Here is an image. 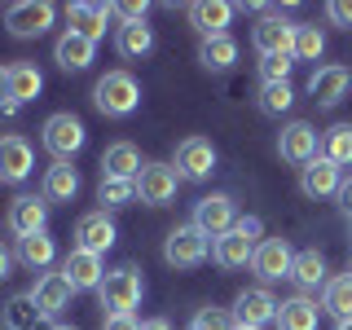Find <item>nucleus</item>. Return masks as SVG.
I'll list each match as a JSON object with an SVG mask.
<instances>
[{"mask_svg": "<svg viewBox=\"0 0 352 330\" xmlns=\"http://www.w3.org/2000/svg\"><path fill=\"white\" fill-rule=\"evenodd\" d=\"M256 247H260V242H251L242 229H229V234H220L212 242V260L220 264V269H242V264H251Z\"/></svg>", "mask_w": 352, "mask_h": 330, "instance_id": "20", "label": "nucleus"}, {"mask_svg": "<svg viewBox=\"0 0 352 330\" xmlns=\"http://www.w3.org/2000/svg\"><path fill=\"white\" fill-rule=\"evenodd\" d=\"M234 326H238L234 308H198L190 322V330H234Z\"/></svg>", "mask_w": 352, "mask_h": 330, "instance_id": "38", "label": "nucleus"}, {"mask_svg": "<svg viewBox=\"0 0 352 330\" xmlns=\"http://www.w3.org/2000/svg\"><path fill=\"white\" fill-rule=\"evenodd\" d=\"M176 185H181V176H176L172 163H146V168L137 172V198L146 207H163L176 198Z\"/></svg>", "mask_w": 352, "mask_h": 330, "instance_id": "8", "label": "nucleus"}, {"mask_svg": "<svg viewBox=\"0 0 352 330\" xmlns=\"http://www.w3.org/2000/svg\"><path fill=\"white\" fill-rule=\"evenodd\" d=\"M291 264H295V251L286 247V238H264L256 247V256H251V269H256L264 282L291 278Z\"/></svg>", "mask_w": 352, "mask_h": 330, "instance_id": "16", "label": "nucleus"}, {"mask_svg": "<svg viewBox=\"0 0 352 330\" xmlns=\"http://www.w3.org/2000/svg\"><path fill=\"white\" fill-rule=\"evenodd\" d=\"M9 102V66H0V106Z\"/></svg>", "mask_w": 352, "mask_h": 330, "instance_id": "47", "label": "nucleus"}, {"mask_svg": "<svg viewBox=\"0 0 352 330\" xmlns=\"http://www.w3.org/2000/svg\"><path fill=\"white\" fill-rule=\"evenodd\" d=\"M93 102H97L102 115L124 119V115H132V110L141 106V84L132 80L128 71H106L102 80H97V88H93Z\"/></svg>", "mask_w": 352, "mask_h": 330, "instance_id": "1", "label": "nucleus"}, {"mask_svg": "<svg viewBox=\"0 0 352 330\" xmlns=\"http://www.w3.org/2000/svg\"><path fill=\"white\" fill-rule=\"evenodd\" d=\"M194 225L203 229L207 238H220V234H229V229L238 225V212H234V198L229 194H203L194 203Z\"/></svg>", "mask_w": 352, "mask_h": 330, "instance_id": "9", "label": "nucleus"}, {"mask_svg": "<svg viewBox=\"0 0 352 330\" xmlns=\"http://www.w3.org/2000/svg\"><path fill=\"white\" fill-rule=\"evenodd\" d=\"M5 225H9V234H14L18 242L22 238H36V234H49V203H44V194H18L14 203H9V216H5Z\"/></svg>", "mask_w": 352, "mask_h": 330, "instance_id": "7", "label": "nucleus"}, {"mask_svg": "<svg viewBox=\"0 0 352 330\" xmlns=\"http://www.w3.org/2000/svg\"><path fill=\"white\" fill-rule=\"evenodd\" d=\"M97 295H102L106 317H115V313H132V308L141 304V273H137V269H110V273H106V282L97 286Z\"/></svg>", "mask_w": 352, "mask_h": 330, "instance_id": "4", "label": "nucleus"}, {"mask_svg": "<svg viewBox=\"0 0 352 330\" xmlns=\"http://www.w3.org/2000/svg\"><path fill=\"white\" fill-rule=\"evenodd\" d=\"M31 295H36V304H40V313H44V317H58L62 308L71 304L75 286L66 282V278H62V269H58V273H44V278L36 282V291H31Z\"/></svg>", "mask_w": 352, "mask_h": 330, "instance_id": "22", "label": "nucleus"}, {"mask_svg": "<svg viewBox=\"0 0 352 330\" xmlns=\"http://www.w3.org/2000/svg\"><path fill=\"white\" fill-rule=\"evenodd\" d=\"M322 308L330 317H339V322H348L352 317V273H339V278H330L322 286Z\"/></svg>", "mask_w": 352, "mask_h": 330, "instance_id": "29", "label": "nucleus"}, {"mask_svg": "<svg viewBox=\"0 0 352 330\" xmlns=\"http://www.w3.org/2000/svg\"><path fill=\"white\" fill-rule=\"evenodd\" d=\"M322 154L335 168H348L352 163V124H335L326 132V141H322Z\"/></svg>", "mask_w": 352, "mask_h": 330, "instance_id": "34", "label": "nucleus"}, {"mask_svg": "<svg viewBox=\"0 0 352 330\" xmlns=\"http://www.w3.org/2000/svg\"><path fill=\"white\" fill-rule=\"evenodd\" d=\"M75 247L80 251H93V256H106L115 247V220L106 212H88L75 220Z\"/></svg>", "mask_w": 352, "mask_h": 330, "instance_id": "15", "label": "nucleus"}, {"mask_svg": "<svg viewBox=\"0 0 352 330\" xmlns=\"http://www.w3.org/2000/svg\"><path fill=\"white\" fill-rule=\"evenodd\" d=\"M115 18V5H66V31H80L84 40H102L106 36V22Z\"/></svg>", "mask_w": 352, "mask_h": 330, "instance_id": "19", "label": "nucleus"}, {"mask_svg": "<svg viewBox=\"0 0 352 330\" xmlns=\"http://www.w3.org/2000/svg\"><path fill=\"white\" fill-rule=\"evenodd\" d=\"M234 317L238 326H251V330H264L269 322H278V300H273L264 286H251L234 300Z\"/></svg>", "mask_w": 352, "mask_h": 330, "instance_id": "13", "label": "nucleus"}, {"mask_svg": "<svg viewBox=\"0 0 352 330\" xmlns=\"http://www.w3.org/2000/svg\"><path fill=\"white\" fill-rule=\"evenodd\" d=\"M234 330H251V326H234Z\"/></svg>", "mask_w": 352, "mask_h": 330, "instance_id": "51", "label": "nucleus"}, {"mask_svg": "<svg viewBox=\"0 0 352 330\" xmlns=\"http://www.w3.org/2000/svg\"><path fill=\"white\" fill-rule=\"evenodd\" d=\"M278 330H317V304L308 295H295V300L278 304Z\"/></svg>", "mask_w": 352, "mask_h": 330, "instance_id": "26", "label": "nucleus"}, {"mask_svg": "<svg viewBox=\"0 0 352 330\" xmlns=\"http://www.w3.org/2000/svg\"><path fill=\"white\" fill-rule=\"evenodd\" d=\"M97 198H102L106 207H128V203H137V181L102 176V185H97ZM106 207H102V212H106Z\"/></svg>", "mask_w": 352, "mask_h": 330, "instance_id": "35", "label": "nucleus"}, {"mask_svg": "<svg viewBox=\"0 0 352 330\" xmlns=\"http://www.w3.org/2000/svg\"><path fill=\"white\" fill-rule=\"evenodd\" d=\"M234 229H242V234H247L251 242H260V234H264V220L260 216H238V225Z\"/></svg>", "mask_w": 352, "mask_h": 330, "instance_id": "43", "label": "nucleus"}, {"mask_svg": "<svg viewBox=\"0 0 352 330\" xmlns=\"http://www.w3.org/2000/svg\"><path fill=\"white\" fill-rule=\"evenodd\" d=\"M335 198H339V207H344V212L352 216V176H344V185H339V194H335Z\"/></svg>", "mask_w": 352, "mask_h": 330, "instance_id": "44", "label": "nucleus"}, {"mask_svg": "<svg viewBox=\"0 0 352 330\" xmlns=\"http://www.w3.org/2000/svg\"><path fill=\"white\" fill-rule=\"evenodd\" d=\"M146 168L141 163V154L132 141H115V146H106L102 154V176H119V181H137V172Z\"/></svg>", "mask_w": 352, "mask_h": 330, "instance_id": "24", "label": "nucleus"}, {"mask_svg": "<svg viewBox=\"0 0 352 330\" xmlns=\"http://www.w3.org/2000/svg\"><path fill=\"white\" fill-rule=\"evenodd\" d=\"M9 269H14V256H9V247H5V242H0V282L9 278Z\"/></svg>", "mask_w": 352, "mask_h": 330, "instance_id": "45", "label": "nucleus"}, {"mask_svg": "<svg viewBox=\"0 0 352 330\" xmlns=\"http://www.w3.org/2000/svg\"><path fill=\"white\" fill-rule=\"evenodd\" d=\"M207 256H212V238H207L194 220L190 225H176L168 234V242H163V260H168L172 269H198Z\"/></svg>", "mask_w": 352, "mask_h": 330, "instance_id": "3", "label": "nucleus"}, {"mask_svg": "<svg viewBox=\"0 0 352 330\" xmlns=\"http://www.w3.org/2000/svg\"><path fill=\"white\" fill-rule=\"evenodd\" d=\"M141 330H172L168 317H150V322H141Z\"/></svg>", "mask_w": 352, "mask_h": 330, "instance_id": "46", "label": "nucleus"}, {"mask_svg": "<svg viewBox=\"0 0 352 330\" xmlns=\"http://www.w3.org/2000/svg\"><path fill=\"white\" fill-rule=\"evenodd\" d=\"M291 278L300 282L304 291H317V286H326L330 278H326V260H322V251H317V247L300 251V256H295V264H291Z\"/></svg>", "mask_w": 352, "mask_h": 330, "instance_id": "30", "label": "nucleus"}, {"mask_svg": "<svg viewBox=\"0 0 352 330\" xmlns=\"http://www.w3.org/2000/svg\"><path fill=\"white\" fill-rule=\"evenodd\" d=\"M75 194H80V172L71 163H53L44 172V203H71Z\"/></svg>", "mask_w": 352, "mask_h": 330, "instance_id": "25", "label": "nucleus"}, {"mask_svg": "<svg viewBox=\"0 0 352 330\" xmlns=\"http://www.w3.org/2000/svg\"><path fill=\"white\" fill-rule=\"evenodd\" d=\"M326 53V36H322V27H295V58L300 62H317Z\"/></svg>", "mask_w": 352, "mask_h": 330, "instance_id": "36", "label": "nucleus"}, {"mask_svg": "<svg viewBox=\"0 0 352 330\" xmlns=\"http://www.w3.org/2000/svg\"><path fill=\"white\" fill-rule=\"evenodd\" d=\"M348 238H352V216H348Z\"/></svg>", "mask_w": 352, "mask_h": 330, "instance_id": "50", "label": "nucleus"}, {"mask_svg": "<svg viewBox=\"0 0 352 330\" xmlns=\"http://www.w3.org/2000/svg\"><path fill=\"white\" fill-rule=\"evenodd\" d=\"M348 84H352V71L339 62L330 66H317L313 75H308V97H313L317 106H339L348 97Z\"/></svg>", "mask_w": 352, "mask_h": 330, "instance_id": "11", "label": "nucleus"}, {"mask_svg": "<svg viewBox=\"0 0 352 330\" xmlns=\"http://www.w3.org/2000/svg\"><path fill=\"white\" fill-rule=\"evenodd\" d=\"M115 49H119V58H146V53L154 49V31L146 27V22H119V31H115Z\"/></svg>", "mask_w": 352, "mask_h": 330, "instance_id": "27", "label": "nucleus"}, {"mask_svg": "<svg viewBox=\"0 0 352 330\" xmlns=\"http://www.w3.org/2000/svg\"><path fill=\"white\" fill-rule=\"evenodd\" d=\"M251 44L260 49V58H295V22L282 14H264L251 31Z\"/></svg>", "mask_w": 352, "mask_h": 330, "instance_id": "6", "label": "nucleus"}, {"mask_svg": "<svg viewBox=\"0 0 352 330\" xmlns=\"http://www.w3.org/2000/svg\"><path fill=\"white\" fill-rule=\"evenodd\" d=\"M339 185H344V172H339L326 154H317L313 163L300 168V190L308 198H330V194H339Z\"/></svg>", "mask_w": 352, "mask_h": 330, "instance_id": "18", "label": "nucleus"}, {"mask_svg": "<svg viewBox=\"0 0 352 330\" xmlns=\"http://www.w3.org/2000/svg\"><path fill=\"white\" fill-rule=\"evenodd\" d=\"M348 273H352V269H348Z\"/></svg>", "mask_w": 352, "mask_h": 330, "instance_id": "52", "label": "nucleus"}, {"mask_svg": "<svg viewBox=\"0 0 352 330\" xmlns=\"http://www.w3.org/2000/svg\"><path fill=\"white\" fill-rule=\"evenodd\" d=\"M326 18L335 22V27H352V0H330V5H326Z\"/></svg>", "mask_w": 352, "mask_h": 330, "instance_id": "41", "label": "nucleus"}, {"mask_svg": "<svg viewBox=\"0 0 352 330\" xmlns=\"http://www.w3.org/2000/svg\"><path fill=\"white\" fill-rule=\"evenodd\" d=\"M53 256H58V247H53L49 234H36V238H22L18 242V260L27 264V269H49Z\"/></svg>", "mask_w": 352, "mask_h": 330, "instance_id": "33", "label": "nucleus"}, {"mask_svg": "<svg viewBox=\"0 0 352 330\" xmlns=\"http://www.w3.org/2000/svg\"><path fill=\"white\" fill-rule=\"evenodd\" d=\"M93 40H84L80 31H62L58 44H53V62L62 66V71H84L88 62H93Z\"/></svg>", "mask_w": 352, "mask_h": 330, "instance_id": "23", "label": "nucleus"}, {"mask_svg": "<svg viewBox=\"0 0 352 330\" xmlns=\"http://www.w3.org/2000/svg\"><path fill=\"white\" fill-rule=\"evenodd\" d=\"M291 66H295V58H264L260 62V80L264 84H286L291 80Z\"/></svg>", "mask_w": 352, "mask_h": 330, "instance_id": "39", "label": "nucleus"}, {"mask_svg": "<svg viewBox=\"0 0 352 330\" xmlns=\"http://www.w3.org/2000/svg\"><path fill=\"white\" fill-rule=\"evenodd\" d=\"M53 18H58V9H53L49 0H18V5L5 9V27H9V36H18V40L44 36V31L53 27Z\"/></svg>", "mask_w": 352, "mask_h": 330, "instance_id": "5", "label": "nucleus"}, {"mask_svg": "<svg viewBox=\"0 0 352 330\" xmlns=\"http://www.w3.org/2000/svg\"><path fill=\"white\" fill-rule=\"evenodd\" d=\"M216 172V146L207 137H185L176 146V176L181 181H207Z\"/></svg>", "mask_w": 352, "mask_h": 330, "instance_id": "10", "label": "nucleus"}, {"mask_svg": "<svg viewBox=\"0 0 352 330\" xmlns=\"http://www.w3.org/2000/svg\"><path fill=\"white\" fill-rule=\"evenodd\" d=\"M44 150L53 154V163H71L75 154L84 150V124H80V115H71V110H58V115H49L44 119Z\"/></svg>", "mask_w": 352, "mask_h": 330, "instance_id": "2", "label": "nucleus"}, {"mask_svg": "<svg viewBox=\"0 0 352 330\" xmlns=\"http://www.w3.org/2000/svg\"><path fill=\"white\" fill-rule=\"evenodd\" d=\"M62 278L75 286V291H97V286L106 282V264L102 256H93V251H80L75 247L71 256L62 260Z\"/></svg>", "mask_w": 352, "mask_h": 330, "instance_id": "17", "label": "nucleus"}, {"mask_svg": "<svg viewBox=\"0 0 352 330\" xmlns=\"http://www.w3.org/2000/svg\"><path fill=\"white\" fill-rule=\"evenodd\" d=\"M44 88V75L36 71V62H14L9 66V102H36Z\"/></svg>", "mask_w": 352, "mask_h": 330, "instance_id": "28", "label": "nucleus"}, {"mask_svg": "<svg viewBox=\"0 0 352 330\" xmlns=\"http://www.w3.org/2000/svg\"><path fill=\"white\" fill-rule=\"evenodd\" d=\"M339 330H352V317H348V322H339Z\"/></svg>", "mask_w": 352, "mask_h": 330, "instance_id": "48", "label": "nucleus"}, {"mask_svg": "<svg viewBox=\"0 0 352 330\" xmlns=\"http://www.w3.org/2000/svg\"><path fill=\"white\" fill-rule=\"evenodd\" d=\"M31 163H36V154H31V141L18 137V132H5L0 137V181L18 185L31 176Z\"/></svg>", "mask_w": 352, "mask_h": 330, "instance_id": "14", "label": "nucleus"}, {"mask_svg": "<svg viewBox=\"0 0 352 330\" xmlns=\"http://www.w3.org/2000/svg\"><path fill=\"white\" fill-rule=\"evenodd\" d=\"M115 14L124 18V22H146L150 5H146V0H124V5H115Z\"/></svg>", "mask_w": 352, "mask_h": 330, "instance_id": "40", "label": "nucleus"}, {"mask_svg": "<svg viewBox=\"0 0 352 330\" xmlns=\"http://www.w3.org/2000/svg\"><path fill=\"white\" fill-rule=\"evenodd\" d=\"M229 18H234V5H225V0H198V5H190V22H194V31L203 40H212V36H229Z\"/></svg>", "mask_w": 352, "mask_h": 330, "instance_id": "21", "label": "nucleus"}, {"mask_svg": "<svg viewBox=\"0 0 352 330\" xmlns=\"http://www.w3.org/2000/svg\"><path fill=\"white\" fill-rule=\"evenodd\" d=\"M102 330H141V322L132 313H115V317H106V322H102Z\"/></svg>", "mask_w": 352, "mask_h": 330, "instance_id": "42", "label": "nucleus"}, {"mask_svg": "<svg viewBox=\"0 0 352 330\" xmlns=\"http://www.w3.org/2000/svg\"><path fill=\"white\" fill-rule=\"evenodd\" d=\"M40 322H49V317L40 313L36 295H14L5 304V330H36Z\"/></svg>", "mask_w": 352, "mask_h": 330, "instance_id": "31", "label": "nucleus"}, {"mask_svg": "<svg viewBox=\"0 0 352 330\" xmlns=\"http://www.w3.org/2000/svg\"><path fill=\"white\" fill-rule=\"evenodd\" d=\"M295 106V88L291 84H264L260 88V110L264 115H286Z\"/></svg>", "mask_w": 352, "mask_h": 330, "instance_id": "37", "label": "nucleus"}, {"mask_svg": "<svg viewBox=\"0 0 352 330\" xmlns=\"http://www.w3.org/2000/svg\"><path fill=\"white\" fill-rule=\"evenodd\" d=\"M49 330H75V326H49Z\"/></svg>", "mask_w": 352, "mask_h": 330, "instance_id": "49", "label": "nucleus"}, {"mask_svg": "<svg viewBox=\"0 0 352 330\" xmlns=\"http://www.w3.org/2000/svg\"><path fill=\"white\" fill-rule=\"evenodd\" d=\"M278 154L286 163H295V168H304V163L317 159V128L304 124V119H295V124H286L278 132Z\"/></svg>", "mask_w": 352, "mask_h": 330, "instance_id": "12", "label": "nucleus"}, {"mask_svg": "<svg viewBox=\"0 0 352 330\" xmlns=\"http://www.w3.org/2000/svg\"><path fill=\"white\" fill-rule=\"evenodd\" d=\"M198 62H203L207 71H229V66L238 62V40H234V36H212V40H203Z\"/></svg>", "mask_w": 352, "mask_h": 330, "instance_id": "32", "label": "nucleus"}]
</instances>
